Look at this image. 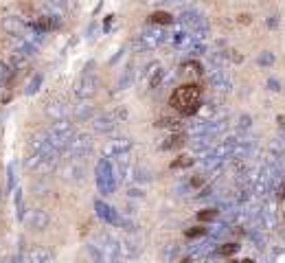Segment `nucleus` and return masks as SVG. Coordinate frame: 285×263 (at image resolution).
<instances>
[{
	"instance_id": "18",
	"label": "nucleus",
	"mask_w": 285,
	"mask_h": 263,
	"mask_svg": "<svg viewBox=\"0 0 285 263\" xmlns=\"http://www.w3.org/2000/svg\"><path fill=\"white\" fill-rule=\"evenodd\" d=\"M79 162H81V160L70 158V160L60 169V174L64 176V180H72V182H79V180L84 178V167H81Z\"/></svg>"
},
{
	"instance_id": "44",
	"label": "nucleus",
	"mask_w": 285,
	"mask_h": 263,
	"mask_svg": "<svg viewBox=\"0 0 285 263\" xmlns=\"http://www.w3.org/2000/svg\"><path fill=\"white\" fill-rule=\"evenodd\" d=\"M276 24H279V20H276V18H270V20H268V27H276Z\"/></svg>"
},
{
	"instance_id": "1",
	"label": "nucleus",
	"mask_w": 285,
	"mask_h": 263,
	"mask_svg": "<svg viewBox=\"0 0 285 263\" xmlns=\"http://www.w3.org/2000/svg\"><path fill=\"white\" fill-rule=\"evenodd\" d=\"M200 99H202L200 86L186 84V86H180L174 95H171V105H174L180 114H184V117H191V114H195L200 110Z\"/></svg>"
},
{
	"instance_id": "16",
	"label": "nucleus",
	"mask_w": 285,
	"mask_h": 263,
	"mask_svg": "<svg viewBox=\"0 0 285 263\" xmlns=\"http://www.w3.org/2000/svg\"><path fill=\"white\" fill-rule=\"evenodd\" d=\"M259 228L270 230L276 228V206L274 202H263L259 209Z\"/></svg>"
},
{
	"instance_id": "12",
	"label": "nucleus",
	"mask_w": 285,
	"mask_h": 263,
	"mask_svg": "<svg viewBox=\"0 0 285 263\" xmlns=\"http://www.w3.org/2000/svg\"><path fill=\"white\" fill-rule=\"evenodd\" d=\"M206 77H208V84L215 90H219V92H231L233 90V81H231L228 72L222 68V66H211Z\"/></svg>"
},
{
	"instance_id": "4",
	"label": "nucleus",
	"mask_w": 285,
	"mask_h": 263,
	"mask_svg": "<svg viewBox=\"0 0 285 263\" xmlns=\"http://www.w3.org/2000/svg\"><path fill=\"white\" fill-rule=\"evenodd\" d=\"M127 119V108H117L112 112H105V114H97V117L92 119V129L97 132V134H103V136H110L114 134V132L119 129V125Z\"/></svg>"
},
{
	"instance_id": "22",
	"label": "nucleus",
	"mask_w": 285,
	"mask_h": 263,
	"mask_svg": "<svg viewBox=\"0 0 285 263\" xmlns=\"http://www.w3.org/2000/svg\"><path fill=\"white\" fill-rule=\"evenodd\" d=\"M213 141H215V138H211L208 134H198V136H191L189 147H191L193 152L204 154L206 149H211V147H213Z\"/></svg>"
},
{
	"instance_id": "6",
	"label": "nucleus",
	"mask_w": 285,
	"mask_h": 263,
	"mask_svg": "<svg viewBox=\"0 0 285 263\" xmlns=\"http://www.w3.org/2000/svg\"><path fill=\"white\" fill-rule=\"evenodd\" d=\"M94 178H97V189H99V193H103V195H112L114 193V189H117V176H114L112 162L105 158V156L97 162Z\"/></svg>"
},
{
	"instance_id": "34",
	"label": "nucleus",
	"mask_w": 285,
	"mask_h": 263,
	"mask_svg": "<svg viewBox=\"0 0 285 263\" xmlns=\"http://www.w3.org/2000/svg\"><path fill=\"white\" fill-rule=\"evenodd\" d=\"M237 250H239L237 243H226V246H222V248H217V252L224 254V257H231V254H235Z\"/></svg>"
},
{
	"instance_id": "35",
	"label": "nucleus",
	"mask_w": 285,
	"mask_h": 263,
	"mask_svg": "<svg viewBox=\"0 0 285 263\" xmlns=\"http://www.w3.org/2000/svg\"><path fill=\"white\" fill-rule=\"evenodd\" d=\"M237 127H239L241 132H248V129L252 127V119L248 117V114H241L239 121H237Z\"/></svg>"
},
{
	"instance_id": "9",
	"label": "nucleus",
	"mask_w": 285,
	"mask_h": 263,
	"mask_svg": "<svg viewBox=\"0 0 285 263\" xmlns=\"http://www.w3.org/2000/svg\"><path fill=\"white\" fill-rule=\"evenodd\" d=\"M66 152H68L70 158L84 160L86 156L92 152V136L90 134H75V138L70 141V145H68Z\"/></svg>"
},
{
	"instance_id": "40",
	"label": "nucleus",
	"mask_w": 285,
	"mask_h": 263,
	"mask_svg": "<svg viewBox=\"0 0 285 263\" xmlns=\"http://www.w3.org/2000/svg\"><path fill=\"white\" fill-rule=\"evenodd\" d=\"M129 195L132 197H145V191L143 189H129Z\"/></svg>"
},
{
	"instance_id": "3",
	"label": "nucleus",
	"mask_w": 285,
	"mask_h": 263,
	"mask_svg": "<svg viewBox=\"0 0 285 263\" xmlns=\"http://www.w3.org/2000/svg\"><path fill=\"white\" fill-rule=\"evenodd\" d=\"M46 136L48 141H51L57 149H60L62 154L68 149L70 141L75 138V125L68 121V119H60V121H53L51 127L46 129Z\"/></svg>"
},
{
	"instance_id": "30",
	"label": "nucleus",
	"mask_w": 285,
	"mask_h": 263,
	"mask_svg": "<svg viewBox=\"0 0 285 263\" xmlns=\"http://www.w3.org/2000/svg\"><path fill=\"white\" fill-rule=\"evenodd\" d=\"M257 64H259V66H263V68H270V66L274 64V53H270V51H263L261 55L257 57Z\"/></svg>"
},
{
	"instance_id": "33",
	"label": "nucleus",
	"mask_w": 285,
	"mask_h": 263,
	"mask_svg": "<svg viewBox=\"0 0 285 263\" xmlns=\"http://www.w3.org/2000/svg\"><path fill=\"white\" fill-rule=\"evenodd\" d=\"M40 84H42V75H35L33 79L29 81V86H27V90H24V92H27V95L37 92V90H40Z\"/></svg>"
},
{
	"instance_id": "38",
	"label": "nucleus",
	"mask_w": 285,
	"mask_h": 263,
	"mask_svg": "<svg viewBox=\"0 0 285 263\" xmlns=\"http://www.w3.org/2000/svg\"><path fill=\"white\" fill-rule=\"evenodd\" d=\"M15 215H18V219H24V211H22V191H18V195H15Z\"/></svg>"
},
{
	"instance_id": "41",
	"label": "nucleus",
	"mask_w": 285,
	"mask_h": 263,
	"mask_svg": "<svg viewBox=\"0 0 285 263\" xmlns=\"http://www.w3.org/2000/svg\"><path fill=\"white\" fill-rule=\"evenodd\" d=\"M204 233H206L204 228H195V230H189L186 235H189V237H198V235H204Z\"/></svg>"
},
{
	"instance_id": "19",
	"label": "nucleus",
	"mask_w": 285,
	"mask_h": 263,
	"mask_svg": "<svg viewBox=\"0 0 285 263\" xmlns=\"http://www.w3.org/2000/svg\"><path fill=\"white\" fill-rule=\"evenodd\" d=\"M46 117L53 119V121H60V119H66L68 117V105L64 99H53V101L46 103Z\"/></svg>"
},
{
	"instance_id": "8",
	"label": "nucleus",
	"mask_w": 285,
	"mask_h": 263,
	"mask_svg": "<svg viewBox=\"0 0 285 263\" xmlns=\"http://www.w3.org/2000/svg\"><path fill=\"white\" fill-rule=\"evenodd\" d=\"M94 243L101 248V254H103V261H119L123 259L121 257V241L114 239V237L110 233H101L97 235Z\"/></svg>"
},
{
	"instance_id": "31",
	"label": "nucleus",
	"mask_w": 285,
	"mask_h": 263,
	"mask_svg": "<svg viewBox=\"0 0 285 263\" xmlns=\"http://www.w3.org/2000/svg\"><path fill=\"white\" fill-rule=\"evenodd\" d=\"M158 127H171V129H178L180 127V121L178 119H169V117H162L160 121H156Z\"/></svg>"
},
{
	"instance_id": "26",
	"label": "nucleus",
	"mask_w": 285,
	"mask_h": 263,
	"mask_svg": "<svg viewBox=\"0 0 285 263\" xmlns=\"http://www.w3.org/2000/svg\"><path fill=\"white\" fill-rule=\"evenodd\" d=\"M184 145V134H171L165 143L160 145V149H176V147Z\"/></svg>"
},
{
	"instance_id": "23",
	"label": "nucleus",
	"mask_w": 285,
	"mask_h": 263,
	"mask_svg": "<svg viewBox=\"0 0 285 263\" xmlns=\"http://www.w3.org/2000/svg\"><path fill=\"white\" fill-rule=\"evenodd\" d=\"M3 27H5V31H9L11 35H18V33H24V22L20 20V18H13V15H9V18H5L3 20Z\"/></svg>"
},
{
	"instance_id": "7",
	"label": "nucleus",
	"mask_w": 285,
	"mask_h": 263,
	"mask_svg": "<svg viewBox=\"0 0 285 263\" xmlns=\"http://www.w3.org/2000/svg\"><path fill=\"white\" fill-rule=\"evenodd\" d=\"M97 90H99V77H97V72H94V64H90V66H86L81 77L75 81L72 92H75L77 99H90Z\"/></svg>"
},
{
	"instance_id": "21",
	"label": "nucleus",
	"mask_w": 285,
	"mask_h": 263,
	"mask_svg": "<svg viewBox=\"0 0 285 263\" xmlns=\"http://www.w3.org/2000/svg\"><path fill=\"white\" fill-rule=\"evenodd\" d=\"M22 259L27 263H51L53 261V252L48 248H33V250H29L27 254H24Z\"/></svg>"
},
{
	"instance_id": "10",
	"label": "nucleus",
	"mask_w": 285,
	"mask_h": 263,
	"mask_svg": "<svg viewBox=\"0 0 285 263\" xmlns=\"http://www.w3.org/2000/svg\"><path fill=\"white\" fill-rule=\"evenodd\" d=\"M141 252H143V237L138 235V230L127 233L121 239V257L123 259H136Z\"/></svg>"
},
{
	"instance_id": "13",
	"label": "nucleus",
	"mask_w": 285,
	"mask_h": 263,
	"mask_svg": "<svg viewBox=\"0 0 285 263\" xmlns=\"http://www.w3.org/2000/svg\"><path fill=\"white\" fill-rule=\"evenodd\" d=\"M112 167H114L117 182H123V180H127L129 176H134V160H132V156H129V152L123 156H117Z\"/></svg>"
},
{
	"instance_id": "39",
	"label": "nucleus",
	"mask_w": 285,
	"mask_h": 263,
	"mask_svg": "<svg viewBox=\"0 0 285 263\" xmlns=\"http://www.w3.org/2000/svg\"><path fill=\"white\" fill-rule=\"evenodd\" d=\"M13 186H15V176H13V164L9 167V191H13Z\"/></svg>"
},
{
	"instance_id": "11",
	"label": "nucleus",
	"mask_w": 285,
	"mask_h": 263,
	"mask_svg": "<svg viewBox=\"0 0 285 263\" xmlns=\"http://www.w3.org/2000/svg\"><path fill=\"white\" fill-rule=\"evenodd\" d=\"M132 145H134L132 138H127V136L110 138V141H105V145H103V156L105 158H117V156L132 152Z\"/></svg>"
},
{
	"instance_id": "27",
	"label": "nucleus",
	"mask_w": 285,
	"mask_h": 263,
	"mask_svg": "<svg viewBox=\"0 0 285 263\" xmlns=\"http://www.w3.org/2000/svg\"><path fill=\"white\" fill-rule=\"evenodd\" d=\"M132 84H134V68H132V66H127L125 72L119 79V90H127Z\"/></svg>"
},
{
	"instance_id": "32",
	"label": "nucleus",
	"mask_w": 285,
	"mask_h": 263,
	"mask_svg": "<svg viewBox=\"0 0 285 263\" xmlns=\"http://www.w3.org/2000/svg\"><path fill=\"white\" fill-rule=\"evenodd\" d=\"M198 217H200L202 221H213V219L219 217V209H217V206H215V209H206V211H202Z\"/></svg>"
},
{
	"instance_id": "15",
	"label": "nucleus",
	"mask_w": 285,
	"mask_h": 263,
	"mask_svg": "<svg viewBox=\"0 0 285 263\" xmlns=\"http://www.w3.org/2000/svg\"><path fill=\"white\" fill-rule=\"evenodd\" d=\"M24 224H27L31 230H46L48 224H51V217L48 213L42 211V209H33L24 215Z\"/></svg>"
},
{
	"instance_id": "36",
	"label": "nucleus",
	"mask_w": 285,
	"mask_h": 263,
	"mask_svg": "<svg viewBox=\"0 0 285 263\" xmlns=\"http://www.w3.org/2000/svg\"><path fill=\"white\" fill-rule=\"evenodd\" d=\"M193 162H195V160L191 158V156H182V158H180V160H176L174 164H171V167H174V169H176V167H178V169H182V167H191Z\"/></svg>"
},
{
	"instance_id": "5",
	"label": "nucleus",
	"mask_w": 285,
	"mask_h": 263,
	"mask_svg": "<svg viewBox=\"0 0 285 263\" xmlns=\"http://www.w3.org/2000/svg\"><path fill=\"white\" fill-rule=\"evenodd\" d=\"M178 24L184 27L186 31H191L198 40H206L208 37V20L202 11H195V9H184L178 15Z\"/></svg>"
},
{
	"instance_id": "17",
	"label": "nucleus",
	"mask_w": 285,
	"mask_h": 263,
	"mask_svg": "<svg viewBox=\"0 0 285 263\" xmlns=\"http://www.w3.org/2000/svg\"><path fill=\"white\" fill-rule=\"evenodd\" d=\"M94 211H97V217H99L101 221H105V224H110V226H119L121 215L110 206V204H105L103 200H97L94 202Z\"/></svg>"
},
{
	"instance_id": "24",
	"label": "nucleus",
	"mask_w": 285,
	"mask_h": 263,
	"mask_svg": "<svg viewBox=\"0 0 285 263\" xmlns=\"http://www.w3.org/2000/svg\"><path fill=\"white\" fill-rule=\"evenodd\" d=\"M206 129H208V119H195L193 123H189L186 134H189V136H198V134H206Z\"/></svg>"
},
{
	"instance_id": "25",
	"label": "nucleus",
	"mask_w": 285,
	"mask_h": 263,
	"mask_svg": "<svg viewBox=\"0 0 285 263\" xmlns=\"http://www.w3.org/2000/svg\"><path fill=\"white\" fill-rule=\"evenodd\" d=\"M75 119L77 121H88V119H94V108H92V105H77V108H75Z\"/></svg>"
},
{
	"instance_id": "2",
	"label": "nucleus",
	"mask_w": 285,
	"mask_h": 263,
	"mask_svg": "<svg viewBox=\"0 0 285 263\" xmlns=\"http://www.w3.org/2000/svg\"><path fill=\"white\" fill-rule=\"evenodd\" d=\"M169 40V33L165 29H160V24H154V27L143 29L138 35L134 37V51L136 53H145V51H156L158 46H162Z\"/></svg>"
},
{
	"instance_id": "37",
	"label": "nucleus",
	"mask_w": 285,
	"mask_h": 263,
	"mask_svg": "<svg viewBox=\"0 0 285 263\" xmlns=\"http://www.w3.org/2000/svg\"><path fill=\"white\" fill-rule=\"evenodd\" d=\"M178 254H180V248H178V246H169V248L165 250V259L174 261V259H178Z\"/></svg>"
},
{
	"instance_id": "14",
	"label": "nucleus",
	"mask_w": 285,
	"mask_h": 263,
	"mask_svg": "<svg viewBox=\"0 0 285 263\" xmlns=\"http://www.w3.org/2000/svg\"><path fill=\"white\" fill-rule=\"evenodd\" d=\"M215 252H217L215 239H213V237H206V239H202V241H198V243L191 246L189 259H211Z\"/></svg>"
},
{
	"instance_id": "43",
	"label": "nucleus",
	"mask_w": 285,
	"mask_h": 263,
	"mask_svg": "<svg viewBox=\"0 0 285 263\" xmlns=\"http://www.w3.org/2000/svg\"><path fill=\"white\" fill-rule=\"evenodd\" d=\"M276 121H279V129H281V132H285V117H279Z\"/></svg>"
},
{
	"instance_id": "20",
	"label": "nucleus",
	"mask_w": 285,
	"mask_h": 263,
	"mask_svg": "<svg viewBox=\"0 0 285 263\" xmlns=\"http://www.w3.org/2000/svg\"><path fill=\"white\" fill-rule=\"evenodd\" d=\"M143 75L147 77L149 88H158V86L162 84V81H165V70H162V68H160V64H156V62L149 64V66H147V70H145Z\"/></svg>"
},
{
	"instance_id": "42",
	"label": "nucleus",
	"mask_w": 285,
	"mask_h": 263,
	"mask_svg": "<svg viewBox=\"0 0 285 263\" xmlns=\"http://www.w3.org/2000/svg\"><path fill=\"white\" fill-rule=\"evenodd\" d=\"M268 88L274 90V92H276V90H281V88H279V81H276V79H270V81H268Z\"/></svg>"
},
{
	"instance_id": "29",
	"label": "nucleus",
	"mask_w": 285,
	"mask_h": 263,
	"mask_svg": "<svg viewBox=\"0 0 285 263\" xmlns=\"http://www.w3.org/2000/svg\"><path fill=\"white\" fill-rule=\"evenodd\" d=\"M145 5H174V7H182V5H191L193 0H143Z\"/></svg>"
},
{
	"instance_id": "28",
	"label": "nucleus",
	"mask_w": 285,
	"mask_h": 263,
	"mask_svg": "<svg viewBox=\"0 0 285 263\" xmlns=\"http://www.w3.org/2000/svg\"><path fill=\"white\" fill-rule=\"evenodd\" d=\"M149 20H151L154 24H160V27H162V24H171V22H174V18H171L167 11H156V13H151Z\"/></svg>"
}]
</instances>
